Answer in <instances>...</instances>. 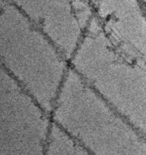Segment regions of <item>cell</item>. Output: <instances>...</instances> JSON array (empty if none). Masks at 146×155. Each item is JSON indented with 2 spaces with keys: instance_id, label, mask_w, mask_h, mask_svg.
<instances>
[{
  "instance_id": "7a4b0ae2",
  "label": "cell",
  "mask_w": 146,
  "mask_h": 155,
  "mask_svg": "<svg viewBox=\"0 0 146 155\" xmlns=\"http://www.w3.org/2000/svg\"><path fill=\"white\" fill-rule=\"evenodd\" d=\"M0 74V155H46L51 114L2 67Z\"/></svg>"
},
{
  "instance_id": "6da1fadb",
  "label": "cell",
  "mask_w": 146,
  "mask_h": 155,
  "mask_svg": "<svg viewBox=\"0 0 146 155\" xmlns=\"http://www.w3.org/2000/svg\"><path fill=\"white\" fill-rule=\"evenodd\" d=\"M1 67L51 114L70 68L52 41L7 0H1Z\"/></svg>"
},
{
  "instance_id": "3957f363",
  "label": "cell",
  "mask_w": 146,
  "mask_h": 155,
  "mask_svg": "<svg viewBox=\"0 0 146 155\" xmlns=\"http://www.w3.org/2000/svg\"><path fill=\"white\" fill-rule=\"evenodd\" d=\"M33 21L69 61L94 15L90 0H7Z\"/></svg>"
}]
</instances>
